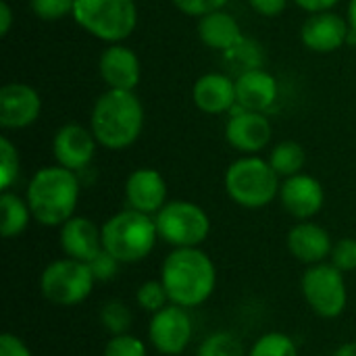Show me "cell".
Here are the masks:
<instances>
[{
    "label": "cell",
    "instance_id": "38",
    "mask_svg": "<svg viewBox=\"0 0 356 356\" xmlns=\"http://www.w3.org/2000/svg\"><path fill=\"white\" fill-rule=\"evenodd\" d=\"M294 2L309 13H321V10H330L340 0H294Z\"/></svg>",
    "mask_w": 356,
    "mask_h": 356
},
{
    "label": "cell",
    "instance_id": "39",
    "mask_svg": "<svg viewBox=\"0 0 356 356\" xmlns=\"http://www.w3.org/2000/svg\"><path fill=\"white\" fill-rule=\"evenodd\" d=\"M13 25V10L6 0L0 2V35H6Z\"/></svg>",
    "mask_w": 356,
    "mask_h": 356
},
{
    "label": "cell",
    "instance_id": "12",
    "mask_svg": "<svg viewBox=\"0 0 356 356\" xmlns=\"http://www.w3.org/2000/svg\"><path fill=\"white\" fill-rule=\"evenodd\" d=\"M280 202L298 221H311L325 202V192L319 179L307 173L286 177L280 188Z\"/></svg>",
    "mask_w": 356,
    "mask_h": 356
},
{
    "label": "cell",
    "instance_id": "24",
    "mask_svg": "<svg viewBox=\"0 0 356 356\" xmlns=\"http://www.w3.org/2000/svg\"><path fill=\"white\" fill-rule=\"evenodd\" d=\"M0 234L4 238H17L21 236L29 221H31V209L27 204V200H23L21 196L13 194V192H2L0 194Z\"/></svg>",
    "mask_w": 356,
    "mask_h": 356
},
{
    "label": "cell",
    "instance_id": "32",
    "mask_svg": "<svg viewBox=\"0 0 356 356\" xmlns=\"http://www.w3.org/2000/svg\"><path fill=\"white\" fill-rule=\"evenodd\" d=\"M102 356H148V348L140 338L123 334V336H113L106 342Z\"/></svg>",
    "mask_w": 356,
    "mask_h": 356
},
{
    "label": "cell",
    "instance_id": "16",
    "mask_svg": "<svg viewBox=\"0 0 356 356\" xmlns=\"http://www.w3.org/2000/svg\"><path fill=\"white\" fill-rule=\"evenodd\" d=\"M127 207L146 215H156L167 204V181L150 167H142L129 173L125 181Z\"/></svg>",
    "mask_w": 356,
    "mask_h": 356
},
{
    "label": "cell",
    "instance_id": "3",
    "mask_svg": "<svg viewBox=\"0 0 356 356\" xmlns=\"http://www.w3.org/2000/svg\"><path fill=\"white\" fill-rule=\"evenodd\" d=\"M33 219L46 227H60L69 221L79 200V179L75 171L56 167L40 169L25 192Z\"/></svg>",
    "mask_w": 356,
    "mask_h": 356
},
{
    "label": "cell",
    "instance_id": "26",
    "mask_svg": "<svg viewBox=\"0 0 356 356\" xmlns=\"http://www.w3.org/2000/svg\"><path fill=\"white\" fill-rule=\"evenodd\" d=\"M134 321L131 309L121 300H108L100 309V323L111 336H123L129 332Z\"/></svg>",
    "mask_w": 356,
    "mask_h": 356
},
{
    "label": "cell",
    "instance_id": "29",
    "mask_svg": "<svg viewBox=\"0 0 356 356\" xmlns=\"http://www.w3.org/2000/svg\"><path fill=\"white\" fill-rule=\"evenodd\" d=\"M136 300H138V307L140 309H144L146 313H150V315H154V313H159L161 309H165L167 305H171V300H169V294H167V288H165V284L159 280H148V282H144L140 288H138V292H136Z\"/></svg>",
    "mask_w": 356,
    "mask_h": 356
},
{
    "label": "cell",
    "instance_id": "6",
    "mask_svg": "<svg viewBox=\"0 0 356 356\" xmlns=\"http://www.w3.org/2000/svg\"><path fill=\"white\" fill-rule=\"evenodd\" d=\"M73 19L90 35L119 44L134 33L138 8L134 0H75Z\"/></svg>",
    "mask_w": 356,
    "mask_h": 356
},
{
    "label": "cell",
    "instance_id": "18",
    "mask_svg": "<svg viewBox=\"0 0 356 356\" xmlns=\"http://www.w3.org/2000/svg\"><path fill=\"white\" fill-rule=\"evenodd\" d=\"M98 73L111 90H134L140 81V60L131 48L111 44L100 54Z\"/></svg>",
    "mask_w": 356,
    "mask_h": 356
},
{
    "label": "cell",
    "instance_id": "28",
    "mask_svg": "<svg viewBox=\"0 0 356 356\" xmlns=\"http://www.w3.org/2000/svg\"><path fill=\"white\" fill-rule=\"evenodd\" d=\"M196 356H244V346L232 332H215L204 338Z\"/></svg>",
    "mask_w": 356,
    "mask_h": 356
},
{
    "label": "cell",
    "instance_id": "1",
    "mask_svg": "<svg viewBox=\"0 0 356 356\" xmlns=\"http://www.w3.org/2000/svg\"><path fill=\"white\" fill-rule=\"evenodd\" d=\"M161 282L171 305L196 309L204 305L217 288V267L200 248H173L161 267Z\"/></svg>",
    "mask_w": 356,
    "mask_h": 356
},
{
    "label": "cell",
    "instance_id": "4",
    "mask_svg": "<svg viewBox=\"0 0 356 356\" xmlns=\"http://www.w3.org/2000/svg\"><path fill=\"white\" fill-rule=\"evenodd\" d=\"M159 232L152 215L125 209L102 225V248L121 265L144 261L156 246Z\"/></svg>",
    "mask_w": 356,
    "mask_h": 356
},
{
    "label": "cell",
    "instance_id": "10",
    "mask_svg": "<svg viewBox=\"0 0 356 356\" xmlns=\"http://www.w3.org/2000/svg\"><path fill=\"white\" fill-rule=\"evenodd\" d=\"M192 336L194 327L190 313L188 309L177 305H167L165 309L154 313L148 325V340L161 355H181L192 342Z\"/></svg>",
    "mask_w": 356,
    "mask_h": 356
},
{
    "label": "cell",
    "instance_id": "13",
    "mask_svg": "<svg viewBox=\"0 0 356 356\" xmlns=\"http://www.w3.org/2000/svg\"><path fill=\"white\" fill-rule=\"evenodd\" d=\"M225 140L232 148L244 154L261 152L271 140V123L263 113L238 108L225 125Z\"/></svg>",
    "mask_w": 356,
    "mask_h": 356
},
{
    "label": "cell",
    "instance_id": "36",
    "mask_svg": "<svg viewBox=\"0 0 356 356\" xmlns=\"http://www.w3.org/2000/svg\"><path fill=\"white\" fill-rule=\"evenodd\" d=\"M0 356H31L29 346L15 334L0 336Z\"/></svg>",
    "mask_w": 356,
    "mask_h": 356
},
{
    "label": "cell",
    "instance_id": "21",
    "mask_svg": "<svg viewBox=\"0 0 356 356\" xmlns=\"http://www.w3.org/2000/svg\"><path fill=\"white\" fill-rule=\"evenodd\" d=\"M236 100L246 111L263 113L277 100V81L265 69L248 71L236 77Z\"/></svg>",
    "mask_w": 356,
    "mask_h": 356
},
{
    "label": "cell",
    "instance_id": "11",
    "mask_svg": "<svg viewBox=\"0 0 356 356\" xmlns=\"http://www.w3.org/2000/svg\"><path fill=\"white\" fill-rule=\"evenodd\" d=\"M348 33H350L348 19L330 10L311 13V17L300 27L302 44L319 54H330L340 50L344 44H348Z\"/></svg>",
    "mask_w": 356,
    "mask_h": 356
},
{
    "label": "cell",
    "instance_id": "33",
    "mask_svg": "<svg viewBox=\"0 0 356 356\" xmlns=\"http://www.w3.org/2000/svg\"><path fill=\"white\" fill-rule=\"evenodd\" d=\"M330 263L340 269L342 273H350L356 269V240L355 238H342L334 244Z\"/></svg>",
    "mask_w": 356,
    "mask_h": 356
},
{
    "label": "cell",
    "instance_id": "9",
    "mask_svg": "<svg viewBox=\"0 0 356 356\" xmlns=\"http://www.w3.org/2000/svg\"><path fill=\"white\" fill-rule=\"evenodd\" d=\"M300 290L311 311L323 319H336L346 311V280L332 263L311 265L300 280Z\"/></svg>",
    "mask_w": 356,
    "mask_h": 356
},
{
    "label": "cell",
    "instance_id": "37",
    "mask_svg": "<svg viewBox=\"0 0 356 356\" xmlns=\"http://www.w3.org/2000/svg\"><path fill=\"white\" fill-rule=\"evenodd\" d=\"M248 2L263 17H277L288 6V0H248Z\"/></svg>",
    "mask_w": 356,
    "mask_h": 356
},
{
    "label": "cell",
    "instance_id": "40",
    "mask_svg": "<svg viewBox=\"0 0 356 356\" xmlns=\"http://www.w3.org/2000/svg\"><path fill=\"white\" fill-rule=\"evenodd\" d=\"M334 356H356V342H346L342 344Z\"/></svg>",
    "mask_w": 356,
    "mask_h": 356
},
{
    "label": "cell",
    "instance_id": "31",
    "mask_svg": "<svg viewBox=\"0 0 356 356\" xmlns=\"http://www.w3.org/2000/svg\"><path fill=\"white\" fill-rule=\"evenodd\" d=\"M75 0H29V8L42 21H60L67 15H73Z\"/></svg>",
    "mask_w": 356,
    "mask_h": 356
},
{
    "label": "cell",
    "instance_id": "8",
    "mask_svg": "<svg viewBox=\"0 0 356 356\" xmlns=\"http://www.w3.org/2000/svg\"><path fill=\"white\" fill-rule=\"evenodd\" d=\"M94 275L88 263L75 259H56L40 275L42 296L56 307H77L94 290Z\"/></svg>",
    "mask_w": 356,
    "mask_h": 356
},
{
    "label": "cell",
    "instance_id": "14",
    "mask_svg": "<svg viewBox=\"0 0 356 356\" xmlns=\"http://www.w3.org/2000/svg\"><path fill=\"white\" fill-rule=\"evenodd\" d=\"M96 144L98 140L94 138L92 129H86L83 125H77V123H67L54 134L52 150L60 167L77 173L92 163Z\"/></svg>",
    "mask_w": 356,
    "mask_h": 356
},
{
    "label": "cell",
    "instance_id": "2",
    "mask_svg": "<svg viewBox=\"0 0 356 356\" xmlns=\"http://www.w3.org/2000/svg\"><path fill=\"white\" fill-rule=\"evenodd\" d=\"M144 127V106L134 90H106L96 98L90 129L100 146L123 150L131 146Z\"/></svg>",
    "mask_w": 356,
    "mask_h": 356
},
{
    "label": "cell",
    "instance_id": "17",
    "mask_svg": "<svg viewBox=\"0 0 356 356\" xmlns=\"http://www.w3.org/2000/svg\"><path fill=\"white\" fill-rule=\"evenodd\" d=\"M60 250L65 257L90 263L102 250V227L88 217H71L60 225L58 232Z\"/></svg>",
    "mask_w": 356,
    "mask_h": 356
},
{
    "label": "cell",
    "instance_id": "5",
    "mask_svg": "<svg viewBox=\"0 0 356 356\" xmlns=\"http://www.w3.org/2000/svg\"><path fill=\"white\" fill-rule=\"evenodd\" d=\"M280 175L273 171L271 163L254 154L234 161L225 171V192L244 209L267 207L280 196Z\"/></svg>",
    "mask_w": 356,
    "mask_h": 356
},
{
    "label": "cell",
    "instance_id": "27",
    "mask_svg": "<svg viewBox=\"0 0 356 356\" xmlns=\"http://www.w3.org/2000/svg\"><path fill=\"white\" fill-rule=\"evenodd\" d=\"M248 356H298V346L290 336L282 332H269L252 344Z\"/></svg>",
    "mask_w": 356,
    "mask_h": 356
},
{
    "label": "cell",
    "instance_id": "30",
    "mask_svg": "<svg viewBox=\"0 0 356 356\" xmlns=\"http://www.w3.org/2000/svg\"><path fill=\"white\" fill-rule=\"evenodd\" d=\"M19 175V152L8 138H0V190L6 192Z\"/></svg>",
    "mask_w": 356,
    "mask_h": 356
},
{
    "label": "cell",
    "instance_id": "34",
    "mask_svg": "<svg viewBox=\"0 0 356 356\" xmlns=\"http://www.w3.org/2000/svg\"><path fill=\"white\" fill-rule=\"evenodd\" d=\"M90 269H92V275H94V280L96 282H111V280H115L117 277V273H119V261L108 252V250H100L90 263Z\"/></svg>",
    "mask_w": 356,
    "mask_h": 356
},
{
    "label": "cell",
    "instance_id": "7",
    "mask_svg": "<svg viewBox=\"0 0 356 356\" xmlns=\"http://www.w3.org/2000/svg\"><path fill=\"white\" fill-rule=\"evenodd\" d=\"M156 232L173 248H200L211 234L207 211L190 200H171L154 215Z\"/></svg>",
    "mask_w": 356,
    "mask_h": 356
},
{
    "label": "cell",
    "instance_id": "41",
    "mask_svg": "<svg viewBox=\"0 0 356 356\" xmlns=\"http://www.w3.org/2000/svg\"><path fill=\"white\" fill-rule=\"evenodd\" d=\"M348 23L356 31V0H350V4H348Z\"/></svg>",
    "mask_w": 356,
    "mask_h": 356
},
{
    "label": "cell",
    "instance_id": "23",
    "mask_svg": "<svg viewBox=\"0 0 356 356\" xmlns=\"http://www.w3.org/2000/svg\"><path fill=\"white\" fill-rule=\"evenodd\" d=\"M263 60H265L263 46L252 38H242L240 42H236L232 48L223 52V65L236 77L254 69H263Z\"/></svg>",
    "mask_w": 356,
    "mask_h": 356
},
{
    "label": "cell",
    "instance_id": "25",
    "mask_svg": "<svg viewBox=\"0 0 356 356\" xmlns=\"http://www.w3.org/2000/svg\"><path fill=\"white\" fill-rule=\"evenodd\" d=\"M269 163L273 167V171L280 175V177H292V175H298L302 173V167L307 163V154H305V148L298 144V142H292V140H286V142H280L271 154H269Z\"/></svg>",
    "mask_w": 356,
    "mask_h": 356
},
{
    "label": "cell",
    "instance_id": "35",
    "mask_svg": "<svg viewBox=\"0 0 356 356\" xmlns=\"http://www.w3.org/2000/svg\"><path fill=\"white\" fill-rule=\"evenodd\" d=\"M181 13L190 17H202L213 10H219L227 4V0H171Z\"/></svg>",
    "mask_w": 356,
    "mask_h": 356
},
{
    "label": "cell",
    "instance_id": "19",
    "mask_svg": "<svg viewBox=\"0 0 356 356\" xmlns=\"http://www.w3.org/2000/svg\"><path fill=\"white\" fill-rule=\"evenodd\" d=\"M332 248H334V242L327 229H323L321 225L313 221H300L288 234L290 254L309 267L317 263H325V259H330L332 254Z\"/></svg>",
    "mask_w": 356,
    "mask_h": 356
},
{
    "label": "cell",
    "instance_id": "22",
    "mask_svg": "<svg viewBox=\"0 0 356 356\" xmlns=\"http://www.w3.org/2000/svg\"><path fill=\"white\" fill-rule=\"evenodd\" d=\"M196 31L204 46H209L213 50H221V52H225L227 48H232L236 42H240L244 38L240 23L223 8L198 17Z\"/></svg>",
    "mask_w": 356,
    "mask_h": 356
},
{
    "label": "cell",
    "instance_id": "15",
    "mask_svg": "<svg viewBox=\"0 0 356 356\" xmlns=\"http://www.w3.org/2000/svg\"><path fill=\"white\" fill-rule=\"evenodd\" d=\"M42 111L40 94L27 83H4L0 90V125L4 129H23L31 125Z\"/></svg>",
    "mask_w": 356,
    "mask_h": 356
},
{
    "label": "cell",
    "instance_id": "20",
    "mask_svg": "<svg viewBox=\"0 0 356 356\" xmlns=\"http://www.w3.org/2000/svg\"><path fill=\"white\" fill-rule=\"evenodd\" d=\"M192 100L196 108L207 115H221L238 104L236 81L225 73H207L196 79L192 88Z\"/></svg>",
    "mask_w": 356,
    "mask_h": 356
}]
</instances>
